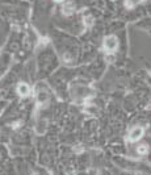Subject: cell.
<instances>
[{
  "instance_id": "obj_1",
  "label": "cell",
  "mask_w": 151,
  "mask_h": 175,
  "mask_svg": "<svg viewBox=\"0 0 151 175\" xmlns=\"http://www.w3.org/2000/svg\"><path fill=\"white\" fill-rule=\"evenodd\" d=\"M142 134H143V129L141 126H135L134 129L130 132V134H129V140L130 141H133V142H135V141H138L141 137H142Z\"/></svg>"
},
{
  "instance_id": "obj_2",
  "label": "cell",
  "mask_w": 151,
  "mask_h": 175,
  "mask_svg": "<svg viewBox=\"0 0 151 175\" xmlns=\"http://www.w3.org/2000/svg\"><path fill=\"white\" fill-rule=\"evenodd\" d=\"M104 45H105V48L108 50H114L117 48V40L114 37H108V38H105V41H104Z\"/></svg>"
},
{
  "instance_id": "obj_3",
  "label": "cell",
  "mask_w": 151,
  "mask_h": 175,
  "mask_svg": "<svg viewBox=\"0 0 151 175\" xmlns=\"http://www.w3.org/2000/svg\"><path fill=\"white\" fill-rule=\"evenodd\" d=\"M29 91H30V88L28 87V84H25V83H20L19 86H17V92L21 96H27V95H29Z\"/></svg>"
},
{
  "instance_id": "obj_4",
  "label": "cell",
  "mask_w": 151,
  "mask_h": 175,
  "mask_svg": "<svg viewBox=\"0 0 151 175\" xmlns=\"http://www.w3.org/2000/svg\"><path fill=\"white\" fill-rule=\"evenodd\" d=\"M137 152H138L139 154H146V153L149 152V146H147V145H141V146H138Z\"/></svg>"
},
{
  "instance_id": "obj_5",
  "label": "cell",
  "mask_w": 151,
  "mask_h": 175,
  "mask_svg": "<svg viewBox=\"0 0 151 175\" xmlns=\"http://www.w3.org/2000/svg\"><path fill=\"white\" fill-rule=\"evenodd\" d=\"M55 2H62V0H55Z\"/></svg>"
}]
</instances>
